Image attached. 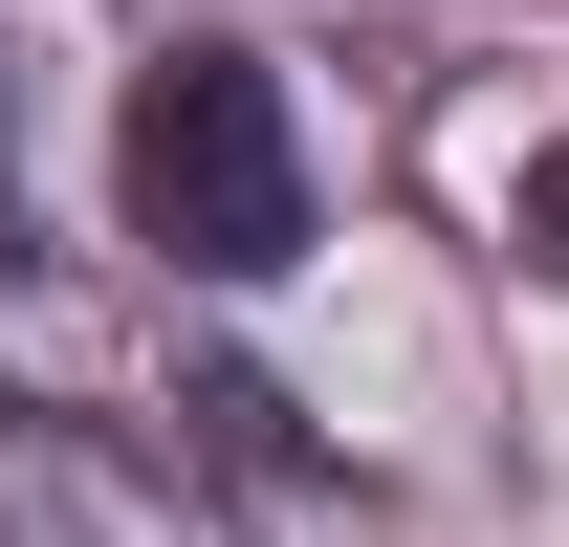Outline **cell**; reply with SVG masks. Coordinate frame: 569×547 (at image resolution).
<instances>
[{"label": "cell", "instance_id": "cell-1", "mask_svg": "<svg viewBox=\"0 0 569 547\" xmlns=\"http://www.w3.org/2000/svg\"><path fill=\"white\" fill-rule=\"evenodd\" d=\"M110 198H132V241H153L176 285H263V263H307V132H284V88L241 67V44H176V67L132 88Z\"/></svg>", "mask_w": 569, "mask_h": 547}, {"label": "cell", "instance_id": "cell-2", "mask_svg": "<svg viewBox=\"0 0 569 547\" xmlns=\"http://www.w3.org/2000/svg\"><path fill=\"white\" fill-rule=\"evenodd\" d=\"M0 547H241V526H219V481L132 460V438H88V416H22V438H0Z\"/></svg>", "mask_w": 569, "mask_h": 547}, {"label": "cell", "instance_id": "cell-3", "mask_svg": "<svg viewBox=\"0 0 569 547\" xmlns=\"http://www.w3.org/2000/svg\"><path fill=\"white\" fill-rule=\"evenodd\" d=\"M526 263L569 285V153H548V176H526Z\"/></svg>", "mask_w": 569, "mask_h": 547}, {"label": "cell", "instance_id": "cell-4", "mask_svg": "<svg viewBox=\"0 0 569 547\" xmlns=\"http://www.w3.org/2000/svg\"><path fill=\"white\" fill-rule=\"evenodd\" d=\"M0 241H22V198H0Z\"/></svg>", "mask_w": 569, "mask_h": 547}]
</instances>
